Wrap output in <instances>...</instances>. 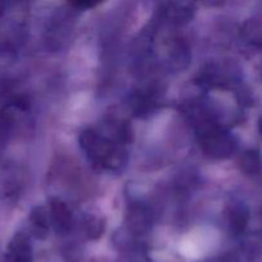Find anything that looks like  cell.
Listing matches in <instances>:
<instances>
[{
	"label": "cell",
	"instance_id": "obj_1",
	"mask_svg": "<svg viewBox=\"0 0 262 262\" xmlns=\"http://www.w3.org/2000/svg\"><path fill=\"white\" fill-rule=\"evenodd\" d=\"M79 142L90 160L100 168L118 170L127 161L124 143L120 142L113 133L105 136L99 130L87 129L82 132Z\"/></svg>",
	"mask_w": 262,
	"mask_h": 262
},
{
	"label": "cell",
	"instance_id": "obj_2",
	"mask_svg": "<svg viewBox=\"0 0 262 262\" xmlns=\"http://www.w3.org/2000/svg\"><path fill=\"white\" fill-rule=\"evenodd\" d=\"M197 135L201 148L211 158H227L235 150L234 140L211 119H202L199 122Z\"/></svg>",
	"mask_w": 262,
	"mask_h": 262
},
{
	"label": "cell",
	"instance_id": "obj_3",
	"mask_svg": "<svg viewBox=\"0 0 262 262\" xmlns=\"http://www.w3.org/2000/svg\"><path fill=\"white\" fill-rule=\"evenodd\" d=\"M49 219L53 220L56 229L60 232H67L71 229L72 225V212L69 207L60 200H51L50 211H49Z\"/></svg>",
	"mask_w": 262,
	"mask_h": 262
},
{
	"label": "cell",
	"instance_id": "obj_4",
	"mask_svg": "<svg viewBox=\"0 0 262 262\" xmlns=\"http://www.w3.org/2000/svg\"><path fill=\"white\" fill-rule=\"evenodd\" d=\"M163 10L164 15L173 22H187L192 17L191 4H179V3H168Z\"/></svg>",
	"mask_w": 262,
	"mask_h": 262
},
{
	"label": "cell",
	"instance_id": "obj_5",
	"mask_svg": "<svg viewBox=\"0 0 262 262\" xmlns=\"http://www.w3.org/2000/svg\"><path fill=\"white\" fill-rule=\"evenodd\" d=\"M15 262H30L31 261V247L30 242L25 235H17L13 239L12 247H10Z\"/></svg>",
	"mask_w": 262,
	"mask_h": 262
},
{
	"label": "cell",
	"instance_id": "obj_6",
	"mask_svg": "<svg viewBox=\"0 0 262 262\" xmlns=\"http://www.w3.org/2000/svg\"><path fill=\"white\" fill-rule=\"evenodd\" d=\"M31 222L35 227L37 234L45 235L49 229V215L43 207H36L31 214Z\"/></svg>",
	"mask_w": 262,
	"mask_h": 262
},
{
	"label": "cell",
	"instance_id": "obj_7",
	"mask_svg": "<svg viewBox=\"0 0 262 262\" xmlns=\"http://www.w3.org/2000/svg\"><path fill=\"white\" fill-rule=\"evenodd\" d=\"M241 166L247 173H255L260 168V159L256 152H247L241 160Z\"/></svg>",
	"mask_w": 262,
	"mask_h": 262
},
{
	"label": "cell",
	"instance_id": "obj_8",
	"mask_svg": "<svg viewBox=\"0 0 262 262\" xmlns=\"http://www.w3.org/2000/svg\"><path fill=\"white\" fill-rule=\"evenodd\" d=\"M87 233L91 235H95V237H99L100 234L102 233L104 230V225L100 224V220L99 219H92V222H90L87 224Z\"/></svg>",
	"mask_w": 262,
	"mask_h": 262
},
{
	"label": "cell",
	"instance_id": "obj_9",
	"mask_svg": "<svg viewBox=\"0 0 262 262\" xmlns=\"http://www.w3.org/2000/svg\"><path fill=\"white\" fill-rule=\"evenodd\" d=\"M260 129H261V132H262V120H261V123H260Z\"/></svg>",
	"mask_w": 262,
	"mask_h": 262
}]
</instances>
